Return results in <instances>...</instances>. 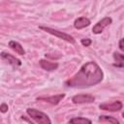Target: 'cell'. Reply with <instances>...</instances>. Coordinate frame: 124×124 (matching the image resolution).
<instances>
[{
  "instance_id": "cell-1",
  "label": "cell",
  "mask_w": 124,
  "mask_h": 124,
  "mask_svg": "<svg viewBox=\"0 0 124 124\" xmlns=\"http://www.w3.org/2000/svg\"><path fill=\"white\" fill-rule=\"evenodd\" d=\"M104 78V73L100 66L94 62L89 61L81 66L79 71L76 73L71 78L65 81V85L73 88H87L100 83Z\"/></svg>"
},
{
  "instance_id": "cell-2",
  "label": "cell",
  "mask_w": 124,
  "mask_h": 124,
  "mask_svg": "<svg viewBox=\"0 0 124 124\" xmlns=\"http://www.w3.org/2000/svg\"><path fill=\"white\" fill-rule=\"evenodd\" d=\"M27 114L29 115V117H31L35 122L37 123H41V124H50L51 120L49 119V117L47 116V114H46L45 112L38 110L36 108H28L26 109Z\"/></svg>"
},
{
  "instance_id": "cell-3",
  "label": "cell",
  "mask_w": 124,
  "mask_h": 124,
  "mask_svg": "<svg viewBox=\"0 0 124 124\" xmlns=\"http://www.w3.org/2000/svg\"><path fill=\"white\" fill-rule=\"evenodd\" d=\"M40 29H42V30H44V31H46V32H47V33H49V34H51V35H53V36H55L59 39H62V40H64L68 43H71V44L76 43L75 39L71 35H69L67 33H64L62 31H59V30H56V29H53V28H50V27H46V26H40Z\"/></svg>"
},
{
  "instance_id": "cell-4",
  "label": "cell",
  "mask_w": 124,
  "mask_h": 124,
  "mask_svg": "<svg viewBox=\"0 0 124 124\" xmlns=\"http://www.w3.org/2000/svg\"><path fill=\"white\" fill-rule=\"evenodd\" d=\"M111 22H112L111 17H109V16H106V17L102 18L101 20H99V21L93 26V28H92V32H93L94 34H101V33L104 31V29H105L107 26H108Z\"/></svg>"
},
{
  "instance_id": "cell-5",
  "label": "cell",
  "mask_w": 124,
  "mask_h": 124,
  "mask_svg": "<svg viewBox=\"0 0 124 124\" xmlns=\"http://www.w3.org/2000/svg\"><path fill=\"white\" fill-rule=\"evenodd\" d=\"M123 105L120 101H114L111 103H103L99 105V108L103 110H108V111H118L122 108Z\"/></svg>"
},
{
  "instance_id": "cell-6",
  "label": "cell",
  "mask_w": 124,
  "mask_h": 124,
  "mask_svg": "<svg viewBox=\"0 0 124 124\" xmlns=\"http://www.w3.org/2000/svg\"><path fill=\"white\" fill-rule=\"evenodd\" d=\"M95 101V98L89 94H78L72 98L74 104H90Z\"/></svg>"
},
{
  "instance_id": "cell-7",
  "label": "cell",
  "mask_w": 124,
  "mask_h": 124,
  "mask_svg": "<svg viewBox=\"0 0 124 124\" xmlns=\"http://www.w3.org/2000/svg\"><path fill=\"white\" fill-rule=\"evenodd\" d=\"M1 57L4 61H6L8 64H10L11 66H13L14 68H16V67H19L21 65V61L16 58V56H14L13 54H10L8 52H5V51H2L1 52Z\"/></svg>"
},
{
  "instance_id": "cell-8",
  "label": "cell",
  "mask_w": 124,
  "mask_h": 124,
  "mask_svg": "<svg viewBox=\"0 0 124 124\" xmlns=\"http://www.w3.org/2000/svg\"><path fill=\"white\" fill-rule=\"evenodd\" d=\"M65 97V94H58V95H52V96H42V97H38L37 101H44L46 103H49L51 105H57L59 104Z\"/></svg>"
},
{
  "instance_id": "cell-9",
  "label": "cell",
  "mask_w": 124,
  "mask_h": 124,
  "mask_svg": "<svg viewBox=\"0 0 124 124\" xmlns=\"http://www.w3.org/2000/svg\"><path fill=\"white\" fill-rule=\"evenodd\" d=\"M91 23L90 19L85 17V16H80V17H78L75 21H74V27L78 30H80L82 28H85L87 26H89Z\"/></svg>"
},
{
  "instance_id": "cell-10",
  "label": "cell",
  "mask_w": 124,
  "mask_h": 124,
  "mask_svg": "<svg viewBox=\"0 0 124 124\" xmlns=\"http://www.w3.org/2000/svg\"><path fill=\"white\" fill-rule=\"evenodd\" d=\"M39 64H40L42 69H44L46 71H48V72L54 71V70H56L58 68V63L50 62V61H47V60H45V59H41L39 61Z\"/></svg>"
},
{
  "instance_id": "cell-11",
  "label": "cell",
  "mask_w": 124,
  "mask_h": 124,
  "mask_svg": "<svg viewBox=\"0 0 124 124\" xmlns=\"http://www.w3.org/2000/svg\"><path fill=\"white\" fill-rule=\"evenodd\" d=\"M9 46H10L14 51H16L17 54H19V55H24V54H25V50H24L23 46H22L18 42L10 41V42H9Z\"/></svg>"
},
{
  "instance_id": "cell-12",
  "label": "cell",
  "mask_w": 124,
  "mask_h": 124,
  "mask_svg": "<svg viewBox=\"0 0 124 124\" xmlns=\"http://www.w3.org/2000/svg\"><path fill=\"white\" fill-rule=\"evenodd\" d=\"M113 59L114 63L113 66L117 68H124V54H121L119 52H113Z\"/></svg>"
},
{
  "instance_id": "cell-13",
  "label": "cell",
  "mask_w": 124,
  "mask_h": 124,
  "mask_svg": "<svg viewBox=\"0 0 124 124\" xmlns=\"http://www.w3.org/2000/svg\"><path fill=\"white\" fill-rule=\"evenodd\" d=\"M69 123H76V124H79V123H91V120L85 117H74L72 119L69 120Z\"/></svg>"
},
{
  "instance_id": "cell-14",
  "label": "cell",
  "mask_w": 124,
  "mask_h": 124,
  "mask_svg": "<svg viewBox=\"0 0 124 124\" xmlns=\"http://www.w3.org/2000/svg\"><path fill=\"white\" fill-rule=\"evenodd\" d=\"M99 121L101 122H109V123H119V121L112 117V116H108V115H101L99 117Z\"/></svg>"
},
{
  "instance_id": "cell-15",
  "label": "cell",
  "mask_w": 124,
  "mask_h": 124,
  "mask_svg": "<svg viewBox=\"0 0 124 124\" xmlns=\"http://www.w3.org/2000/svg\"><path fill=\"white\" fill-rule=\"evenodd\" d=\"M80 44H81L83 46H89L92 44V41H91V39H89V38H84V39H81V40H80Z\"/></svg>"
},
{
  "instance_id": "cell-16",
  "label": "cell",
  "mask_w": 124,
  "mask_h": 124,
  "mask_svg": "<svg viewBox=\"0 0 124 124\" xmlns=\"http://www.w3.org/2000/svg\"><path fill=\"white\" fill-rule=\"evenodd\" d=\"M0 110H1V112H3V113L7 112V111H8V105L5 104V103H2L1 106H0Z\"/></svg>"
},
{
  "instance_id": "cell-17",
  "label": "cell",
  "mask_w": 124,
  "mask_h": 124,
  "mask_svg": "<svg viewBox=\"0 0 124 124\" xmlns=\"http://www.w3.org/2000/svg\"><path fill=\"white\" fill-rule=\"evenodd\" d=\"M118 46H119V49L124 52V38L120 39V41L118 43Z\"/></svg>"
},
{
  "instance_id": "cell-18",
  "label": "cell",
  "mask_w": 124,
  "mask_h": 124,
  "mask_svg": "<svg viewBox=\"0 0 124 124\" xmlns=\"http://www.w3.org/2000/svg\"><path fill=\"white\" fill-rule=\"evenodd\" d=\"M122 117H123V118H124V111H123V112H122Z\"/></svg>"
}]
</instances>
